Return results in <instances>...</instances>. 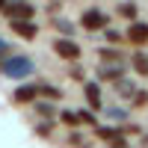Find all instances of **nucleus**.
Listing matches in <instances>:
<instances>
[{"label": "nucleus", "mask_w": 148, "mask_h": 148, "mask_svg": "<svg viewBox=\"0 0 148 148\" xmlns=\"http://www.w3.org/2000/svg\"><path fill=\"white\" fill-rule=\"evenodd\" d=\"M68 77H71V80H83V71H80V68H71Z\"/></svg>", "instance_id": "obj_20"}, {"label": "nucleus", "mask_w": 148, "mask_h": 148, "mask_svg": "<svg viewBox=\"0 0 148 148\" xmlns=\"http://www.w3.org/2000/svg\"><path fill=\"white\" fill-rule=\"evenodd\" d=\"M33 59L30 56H6L3 59V74L6 77H27V74H33Z\"/></svg>", "instance_id": "obj_1"}, {"label": "nucleus", "mask_w": 148, "mask_h": 148, "mask_svg": "<svg viewBox=\"0 0 148 148\" xmlns=\"http://www.w3.org/2000/svg\"><path fill=\"white\" fill-rule=\"evenodd\" d=\"M0 12H3V3H0Z\"/></svg>", "instance_id": "obj_23"}, {"label": "nucleus", "mask_w": 148, "mask_h": 148, "mask_svg": "<svg viewBox=\"0 0 148 148\" xmlns=\"http://www.w3.org/2000/svg\"><path fill=\"white\" fill-rule=\"evenodd\" d=\"M12 30L18 36H24V39H36V33H39V27L33 21H12Z\"/></svg>", "instance_id": "obj_6"}, {"label": "nucleus", "mask_w": 148, "mask_h": 148, "mask_svg": "<svg viewBox=\"0 0 148 148\" xmlns=\"http://www.w3.org/2000/svg\"><path fill=\"white\" fill-rule=\"evenodd\" d=\"M56 27H59V30H62L65 36H71V33H74V27H71V24H68V21H59V24H56Z\"/></svg>", "instance_id": "obj_18"}, {"label": "nucleus", "mask_w": 148, "mask_h": 148, "mask_svg": "<svg viewBox=\"0 0 148 148\" xmlns=\"http://www.w3.org/2000/svg\"><path fill=\"white\" fill-rule=\"evenodd\" d=\"M51 130H53L51 125H39V133H42V136H47V133H51Z\"/></svg>", "instance_id": "obj_22"}, {"label": "nucleus", "mask_w": 148, "mask_h": 148, "mask_svg": "<svg viewBox=\"0 0 148 148\" xmlns=\"http://www.w3.org/2000/svg\"><path fill=\"white\" fill-rule=\"evenodd\" d=\"M127 42H133V45H145V42H148V24L133 21L130 27H127Z\"/></svg>", "instance_id": "obj_5"}, {"label": "nucleus", "mask_w": 148, "mask_h": 148, "mask_svg": "<svg viewBox=\"0 0 148 148\" xmlns=\"http://www.w3.org/2000/svg\"><path fill=\"white\" fill-rule=\"evenodd\" d=\"M98 136H101V139H119V130H113V127H98Z\"/></svg>", "instance_id": "obj_13"}, {"label": "nucleus", "mask_w": 148, "mask_h": 148, "mask_svg": "<svg viewBox=\"0 0 148 148\" xmlns=\"http://www.w3.org/2000/svg\"><path fill=\"white\" fill-rule=\"evenodd\" d=\"M77 119H83L86 125H98V121H95V116H92V113H86V110H83V113H77Z\"/></svg>", "instance_id": "obj_17"}, {"label": "nucleus", "mask_w": 148, "mask_h": 148, "mask_svg": "<svg viewBox=\"0 0 148 148\" xmlns=\"http://www.w3.org/2000/svg\"><path fill=\"white\" fill-rule=\"evenodd\" d=\"M9 51H12V45H6V42H0V56H9Z\"/></svg>", "instance_id": "obj_21"}, {"label": "nucleus", "mask_w": 148, "mask_h": 148, "mask_svg": "<svg viewBox=\"0 0 148 148\" xmlns=\"http://www.w3.org/2000/svg\"><path fill=\"white\" fill-rule=\"evenodd\" d=\"M36 110H39L42 116H53V110H51V104H39V107H36Z\"/></svg>", "instance_id": "obj_19"}, {"label": "nucleus", "mask_w": 148, "mask_h": 148, "mask_svg": "<svg viewBox=\"0 0 148 148\" xmlns=\"http://www.w3.org/2000/svg\"><path fill=\"white\" fill-rule=\"evenodd\" d=\"M116 92L119 95H136V89H133L127 80H116Z\"/></svg>", "instance_id": "obj_11"}, {"label": "nucleus", "mask_w": 148, "mask_h": 148, "mask_svg": "<svg viewBox=\"0 0 148 148\" xmlns=\"http://www.w3.org/2000/svg\"><path fill=\"white\" fill-rule=\"evenodd\" d=\"M119 15H125V18H133V15H136V6H133V3H127V6H119Z\"/></svg>", "instance_id": "obj_15"}, {"label": "nucleus", "mask_w": 148, "mask_h": 148, "mask_svg": "<svg viewBox=\"0 0 148 148\" xmlns=\"http://www.w3.org/2000/svg\"><path fill=\"white\" fill-rule=\"evenodd\" d=\"M83 95H86V101H89V107H101V86L98 83H86Z\"/></svg>", "instance_id": "obj_7"}, {"label": "nucleus", "mask_w": 148, "mask_h": 148, "mask_svg": "<svg viewBox=\"0 0 148 148\" xmlns=\"http://www.w3.org/2000/svg\"><path fill=\"white\" fill-rule=\"evenodd\" d=\"M59 119H62L68 127H74V125H77V113H74V110H62V116H59Z\"/></svg>", "instance_id": "obj_14"}, {"label": "nucleus", "mask_w": 148, "mask_h": 148, "mask_svg": "<svg viewBox=\"0 0 148 148\" xmlns=\"http://www.w3.org/2000/svg\"><path fill=\"white\" fill-rule=\"evenodd\" d=\"M33 6L30 3H6L3 6V15L9 18V21H33Z\"/></svg>", "instance_id": "obj_3"}, {"label": "nucleus", "mask_w": 148, "mask_h": 148, "mask_svg": "<svg viewBox=\"0 0 148 148\" xmlns=\"http://www.w3.org/2000/svg\"><path fill=\"white\" fill-rule=\"evenodd\" d=\"M36 95H39L36 86H18V89H15V101H18V104H30Z\"/></svg>", "instance_id": "obj_8"}, {"label": "nucleus", "mask_w": 148, "mask_h": 148, "mask_svg": "<svg viewBox=\"0 0 148 148\" xmlns=\"http://www.w3.org/2000/svg\"><path fill=\"white\" fill-rule=\"evenodd\" d=\"M39 89V95H47V98H62V92L56 89V86H47V83H42V86H36Z\"/></svg>", "instance_id": "obj_10"}, {"label": "nucleus", "mask_w": 148, "mask_h": 148, "mask_svg": "<svg viewBox=\"0 0 148 148\" xmlns=\"http://www.w3.org/2000/svg\"><path fill=\"white\" fill-rule=\"evenodd\" d=\"M101 59H107V62H121V53L116 47H101Z\"/></svg>", "instance_id": "obj_9"}, {"label": "nucleus", "mask_w": 148, "mask_h": 148, "mask_svg": "<svg viewBox=\"0 0 148 148\" xmlns=\"http://www.w3.org/2000/svg\"><path fill=\"white\" fill-rule=\"evenodd\" d=\"M133 65H136V71H139V74H148V59H145L142 53L133 56Z\"/></svg>", "instance_id": "obj_12"}, {"label": "nucleus", "mask_w": 148, "mask_h": 148, "mask_svg": "<svg viewBox=\"0 0 148 148\" xmlns=\"http://www.w3.org/2000/svg\"><path fill=\"white\" fill-rule=\"evenodd\" d=\"M53 51L62 56V59H77L80 56V45L74 42V39H56L53 42Z\"/></svg>", "instance_id": "obj_4"}, {"label": "nucleus", "mask_w": 148, "mask_h": 148, "mask_svg": "<svg viewBox=\"0 0 148 148\" xmlns=\"http://www.w3.org/2000/svg\"><path fill=\"white\" fill-rule=\"evenodd\" d=\"M80 27L83 30H107V15L101 9H86L80 15Z\"/></svg>", "instance_id": "obj_2"}, {"label": "nucleus", "mask_w": 148, "mask_h": 148, "mask_svg": "<svg viewBox=\"0 0 148 148\" xmlns=\"http://www.w3.org/2000/svg\"><path fill=\"white\" fill-rule=\"evenodd\" d=\"M148 104V92H136L133 95V107H145Z\"/></svg>", "instance_id": "obj_16"}]
</instances>
